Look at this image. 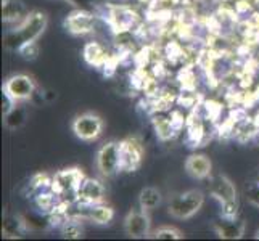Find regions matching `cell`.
Wrapping results in <instances>:
<instances>
[{
  "instance_id": "44dd1931",
  "label": "cell",
  "mask_w": 259,
  "mask_h": 241,
  "mask_svg": "<svg viewBox=\"0 0 259 241\" xmlns=\"http://www.w3.org/2000/svg\"><path fill=\"white\" fill-rule=\"evenodd\" d=\"M246 198H248L249 203L259 208V186H253V188H249L246 191Z\"/></svg>"
},
{
  "instance_id": "7a4b0ae2",
  "label": "cell",
  "mask_w": 259,
  "mask_h": 241,
  "mask_svg": "<svg viewBox=\"0 0 259 241\" xmlns=\"http://www.w3.org/2000/svg\"><path fill=\"white\" fill-rule=\"evenodd\" d=\"M211 195L221 203L224 217H237V190L226 175H218L214 178L211 185Z\"/></svg>"
},
{
  "instance_id": "5bb4252c",
  "label": "cell",
  "mask_w": 259,
  "mask_h": 241,
  "mask_svg": "<svg viewBox=\"0 0 259 241\" xmlns=\"http://www.w3.org/2000/svg\"><path fill=\"white\" fill-rule=\"evenodd\" d=\"M140 209H144L147 212L156 209L161 204V193H159L153 186H147L140 191Z\"/></svg>"
},
{
  "instance_id": "7402d4cb",
  "label": "cell",
  "mask_w": 259,
  "mask_h": 241,
  "mask_svg": "<svg viewBox=\"0 0 259 241\" xmlns=\"http://www.w3.org/2000/svg\"><path fill=\"white\" fill-rule=\"evenodd\" d=\"M71 2H76V0H71Z\"/></svg>"
},
{
  "instance_id": "8fae6325",
  "label": "cell",
  "mask_w": 259,
  "mask_h": 241,
  "mask_svg": "<svg viewBox=\"0 0 259 241\" xmlns=\"http://www.w3.org/2000/svg\"><path fill=\"white\" fill-rule=\"evenodd\" d=\"M214 228H216L221 238L235 239V238H242L245 231V222L237 220V217H224L214 224Z\"/></svg>"
},
{
  "instance_id": "8992f818",
  "label": "cell",
  "mask_w": 259,
  "mask_h": 241,
  "mask_svg": "<svg viewBox=\"0 0 259 241\" xmlns=\"http://www.w3.org/2000/svg\"><path fill=\"white\" fill-rule=\"evenodd\" d=\"M103 130V122L94 113H84L77 116L73 122V132L81 140H95Z\"/></svg>"
},
{
  "instance_id": "5b68a950",
  "label": "cell",
  "mask_w": 259,
  "mask_h": 241,
  "mask_svg": "<svg viewBox=\"0 0 259 241\" xmlns=\"http://www.w3.org/2000/svg\"><path fill=\"white\" fill-rule=\"evenodd\" d=\"M84 180V175L77 171V169H68V171H61L53 177L52 188L57 196L65 195H76L79 191L81 182Z\"/></svg>"
},
{
  "instance_id": "ffe728a7",
  "label": "cell",
  "mask_w": 259,
  "mask_h": 241,
  "mask_svg": "<svg viewBox=\"0 0 259 241\" xmlns=\"http://www.w3.org/2000/svg\"><path fill=\"white\" fill-rule=\"evenodd\" d=\"M63 235L68 236V238H79L81 236V228L73 225L71 222L66 220V224H65V228H63Z\"/></svg>"
},
{
  "instance_id": "277c9868",
  "label": "cell",
  "mask_w": 259,
  "mask_h": 241,
  "mask_svg": "<svg viewBox=\"0 0 259 241\" xmlns=\"http://www.w3.org/2000/svg\"><path fill=\"white\" fill-rule=\"evenodd\" d=\"M97 166L98 171L103 175L110 177L121 169V143H110L103 145L97 153Z\"/></svg>"
},
{
  "instance_id": "3957f363",
  "label": "cell",
  "mask_w": 259,
  "mask_h": 241,
  "mask_svg": "<svg viewBox=\"0 0 259 241\" xmlns=\"http://www.w3.org/2000/svg\"><path fill=\"white\" fill-rule=\"evenodd\" d=\"M204 203V196L200 190H190L177 195L169 203V214L176 219H190L198 212Z\"/></svg>"
},
{
  "instance_id": "7c38bea8",
  "label": "cell",
  "mask_w": 259,
  "mask_h": 241,
  "mask_svg": "<svg viewBox=\"0 0 259 241\" xmlns=\"http://www.w3.org/2000/svg\"><path fill=\"white\" fill-rule=\"evenodd\" d=\"M94 16L87 12H76L71 16H68L66 20V28L71 34L74 35H81L87 34L94 29Z\"/></svg>"
},
{
  "instance_id": "e0dca14e",
  "label": "cell",
  "mask_w": 259,
  "mask_h": 241,
  "mask_svg": "<svg viewBox=\"0 0 259 241\" xmlns=\"http://www.w3.org/2000/svg\"><path fill=\"white\" fill-rule=\"evenodd\" d=\"M23 15V5L20 2L4 4V20H18Z\"/></svg>"
},
{
  "instance_id": "d6986e66",
  "label": "cell",
  "mask_w": 259,
  "mask_h": 241,
  "mask_svg": "<svg viewBox=\"0 0 259 241\" xmlns=\"http://www.w3.org/2000/svg\"><path fill=\"white\" fill-rule=\"evenodd\" d=\"M155 238H158V239H181L182 233L174 227H161L155 231Z\"/></svg>"
},
{
  "instance_id": "9c48e42d",
  "label": "cell",
  "mask_w": 259,
  "mask_h": 241,
  "mask_svg": "<svg viewBox=\"0 0 259 241\" xmlns=\"http://www.w3.org/2000/svg\"><path fill=\"white\" fill-rule=\"evenodd\" d=\"M142 159V148L134 140L121 143V171H134Z\"/></svg>"
},
{
  "instance_id": "9a60e30c",
  "label": "cell",
  "mask_w": 259,
  "mask_h": 241,
  "mask_svg": "<svg viewBox=\"0 0 259 241\" xmlns=\"http://www.w3.org/2000/svg\"><path fill=\"white\" fill-rule=\"evenodd\" d=\"M100 203L97 204H85L87 206V214H89V219L97 222V224H108L113 217V211L110 208H105V206H98Z\"/></svg>"
},
{
  "instance_id": "603a6c76",
  "label": "cell",
  "mask_w": 259,
  "mask_h": 241,
  "mask_svg": "<svg viewBox=\"0 0 259 241\" xmlns=\"http://www.w3.org/2000/svg\"><path fill=\"white\" fill-rule=\"evenodd\" d=\"M257 238H259V233H257Z\"/></svg>"
},
{
  "instance_id": "30bf717a",
  "label": "cell",
  "mask_w": 259,
  "mask_h": 241,
  "mask_svg": "<svg viewBox=\"0 0 259 241\" xmlns=\"http://www.w3.org/2000/svg\"><path fill=\"white\" fill-rule=\"evenodd\" d=\"M77 198L84 204H97L103 200V186L100 182L94 180V178H85L81 182L77 191Z\"/></svg>"
},
{
  "instance_id": "ac0fdd59",
  "label": "cell",
  "mask_w": 259,
  "mask_h": 241,
  "mask_svg": "<svg viewBox=\"0 0 259 241\" xmlns=\"http://www.w3.org/2000/svg\"><path fill=\"white\" fill-rule=\"evenodd\" d=\"M5 121L8 124V127H12V129H16V127H20L21 124L24 122V111L20 110V108H13L10 113H8L5 116Z\"/></svg>"
},
{
  "instance_id": "2e32d148",
  "label": "cell",
  "mask_w": 259,
  "mask_h": 241,
  "mask_svg": "<svg viewBox=\"0 0 259 241\" xmlns=\"http://www.w3.org/2000/svg\"><path fill=\"white\" fill-rule=\"evenodd\" d=\"M84 58H85V61L89 65L98 66V65H102L105 61V50L102 49V45H98V43L92 42L84 49Z\"/></svg>"
},
{
  "instance_id": "4fadbf2b",
  "label": "cell",
  "mask_w": 259,
  "mask_h": 241,
  "mask_svg": "<svg viewBox=\"0 0 259 241\" xmlns=\"http://www.w3.org/2000/svg\"><path fill=\"white\" fill-rule=\"evenodd\" d=\"M185 169L193 178H206L211 174V161L203 155H193L187 159Z\"/></svg>"
},
{
  "instance_id": "ba28073f",
  "label": "cell",
  "mask_w": 259,
  "mask_h": 241,
  "mask_svg": "<svg viewBox=\"0 0 259 241\" xmlns=\"http://www.w3.org/2000/svg\"><path fill=\"white\" fill-rule=\"evenodd\" d=\"M124 230L132 238H147L150 235L148 212L144 209L129 212L126 220H124Z\"/></svg>"
},
{
  "instance_id": "52a82bcc",
  "label": "cell",
  "mask_w": 259,
  "mask_h": 241,
  "mask_svg": "<svg viewBox=\"0 0 259 241\" xmlns=\"http://www.w3.org/2000/svg\"><path fill=\"white\" fill-rule=\"evenodd\" d=\"M34 90H35L34 80L26 74L13 76V77L8 79L4 85V92L10 95L16 103L31 98L34 95Z\"/></svg>"
},
{
  "instance_id": "6da1fadb",
  "label": "cell",
  "mask_w": 259,
  "mask_h": 241,
  "mask_svg": "<svg viewBox=\"0 0 259 241\" xmlns=\"http://www.w3.org/2000/svg\"><path fill=\"white\" fill-rule=\"evenodd\" d=\"M47 26V16L44 13L34 12L26 16V20L21 23L18 31L10 32L5 37V47L12 50H21L28 43L35 42V39L44 32Z\"/></svg>"
}]
</instances>
